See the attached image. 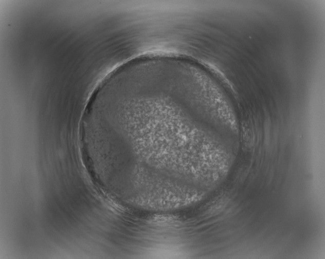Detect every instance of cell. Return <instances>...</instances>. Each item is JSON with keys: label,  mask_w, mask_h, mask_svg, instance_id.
Here are the masks:
<instances>
[{"label": "cell", "mask_w": 325, "mask_h": 259, "mask_svg": "<svg viewBox=\"0 0 325 259\" xmlns=\"http://www.w3.org/2000/svg\"><path fill=\"white\" fill-rule=\"evenodd\" d=\"M202 111L186 94L158 87L135 95L127 117L137 125V134L152 159L196 182L215 179L226 167L221 145L213 133L192 116ZM203 113V112H202Z\"/></svg>", "instance_id": "cell-1"}, {"label": "cell", "mask_w": 325, "mask_h": 259, "mask_svg": "<svg viewBox=\"0 0 325 259\" xmlns=\"http://www.w3.org/2000/svg\"><path fill=\"white\" fill-rule=\"evenodd\" d=\"M141 59H142V58H141ZM139 59L134 60H132V61H135V60H140V59ZM130 61L128 62L126 64H127L128 63H129V62H130ZM125 64H124V65H125Z\"/></svg>", "instance_id": "cell-2"}]
</instances>
